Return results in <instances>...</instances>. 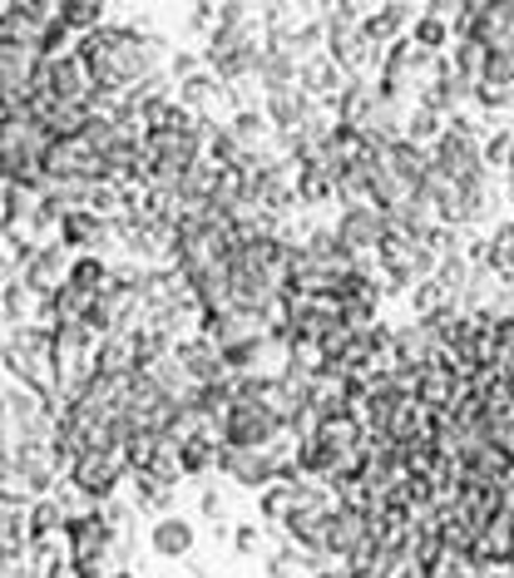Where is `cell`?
<instances>
[{
  "instance_id": "cb8c5ba5",
  "label": "cell",
  "mask_w": 514,
  "mask_h": 578,
  "mask_svg": "<svg viewBox=\"0 0 514 578\" xmlns=\"http://www.w3.org/2000/svg\"><path fill=\"white\" fill-rule=\"evenodd\" d=\"M60 25L69 35H90L104 25V0H60Z\"/></svg>"
},
{
  "instance_id": "836d02e7",
  "label": "cell",
  "mask_w": 514,
  "mask_h": 578,
  "mask_svg": "<svg viewBox=\"0 0 514 578\" xmlns=\"http://www.w3.org/2000/svg\"><path fill=\"white\" fill-rule=\"evenodd\" d=\"M233 549H237V554H243V558H253L257 549H262V529H257L253 519H243V524H237V529H233Z\"/></svg>"
},
{
  "instance_id": "484cf974",
  "label": "cell",
  "mask_w": 514,
  "mask_h": 578,
  "mask_svg": "<svg viewBox=\"0 0 514 578\" xmlns=\"http://www.w3.org/2000/svg\"><path fill=\"white\" fill-rule=\"evenodd\" d=\"M450 65H455L465 79H475V85H480V79H485V65H490V50H485V40H475V35H465V30H460Z\"/></svg>"
},
{
  "instance_id": "8992f818",
  "label": "cell",
  "mask_w": 514,
  "mask_h": 578,
  "mask_svg": "<svg viewBox=\"0 0 514 578\" xmlns=\"http://www.w3.org/2000/svg\"><path fill=\"white\" fill-rule=\"evenodd\" d=\"M332 233H336V243L347 247L351 257H361V253H376L381 233H386V213H381L371 198L342 203V213H336V222H332Z\"/></svg>"
},
{
  "instance_id": "f1b7e54d",
  "label": "cell",
  "mask_w": 514,
  "mask_h": 578,
  "mask_svg": "<svg viewBox=\"0 0 514 578\" xmlns=\"http://www.w3.org/2000/svg\"><path fill=\"white\" fill-rule=\"evenodd\" d=\"M450 30H455V25L450 21H440V15H415V30H411V40L415 44H425V50H446L450 44Z\"/></svg>"
},
{
  "instance_id": "b9f144b4",
  "label": "cell",
  "mask_w": 514,
  "mask_h": 578,
  "mask_svg": "<svg viewBox=\"0 0 514 578\" xmlns=\"http://www.w3.org/2000/svg\"><path fill=\"white\" fill-rule=\"evenodd\" d=\"M504 168H510V174H514V149H510V164H504Z\"/></svg>"
},
{
  "instance_id": "1f68e13d",
  "label": "cell",
  "mask_w": 514,
  "mask_h": 578,
  "mask_svg": "<svg viewBox=\"0 0 514 578\" xmlns=\"http://www.w3.org/2000/svg\"><path fill=\"white\" fill-rule=\"evenodd\" d=\"M490 445L514 465V411H504V415H494V421H490Z\"/></svg>"
},
{
  "instance_id": "d4e9b609",
  "label": "cell",
  "mask_w": 514,
  "mask_h": 578,
  "mask_svg": "<svg viewBox=\"0 0 514 578\" xmlns=\"http://www.w3.org/2000/svg\"><path fill=\"white\" fill-rule=\"evenodd\" d=\"M69 282L85 292H104V282H110L104 253H69Z\"/></svg>"
},
{
  "instance_id": "5b68a950",
  "label": "cell",
  "mask_w": 514,
  "mask_h": 578,
  "mask_svg": "<svg viewBox=\"0 0 514 578\" xmlns=\"http://www.w3.org/2000/svg\"><path fill=\"white\" fill-rule=\"evenodd\" d=\"M90 69L79 60V50H60V55H46V69H40V94L55 104H90Z\"/></svg>"
},
{
  "instance_id": "74e56055",
  "label": "cell",
  "mask_w": 514,
  "mask_h": 578,
  "mask_svg": "<svg viewBox=\"0 0 514 578\" xmlns=\"http://www.w3.org/2000/svg\"><path fill=\"white\" fill-rule=\"evenodd\" d=\"M504 203L514 208V174H510V168H504Z\"/></svg>"
},
{
  "instance_id": "8d00e7d4",
  "label": "cell",
  "mask_w": 514,
  "mask_h": 578,
  "mask_svg": "<svg viewBox=\"0 0 514 578\" xmlns=\"http://www.w3.org/2000/svg\"><path fill=\"white\" fill-rule=\"evenodd\" d=\"M198 510H203V519L218 524V514H223V494H218V489H203V494H198Z\"/></svg>"
},
{
  "instance_id": "2e32d148",
  "label": "cell",
  "mask_w": 514,
  "mask_h": 578,
  "mask_svg": "<svg viewBox=\"0 0 514 578\" xmlns=\"http://www.w3.org/2000/svg\"><path fill=\"white\" fill-rule=\"evenodd\" d=\"M218 455H223V435H218V431L183 435V440H179L183 479H203V475H213V470H218Z\"/></svg>"
},
{
  "instance_id": "3957f363",
  "label": "cell",
  "mask_w": 514,
  "mask_h": 578,
  "mask_svg": "<svg viewBox=\"0 0 514 578\" xmlns=\"http://www.w3.org/2000/svg\"><path fill=\"white\" fill-rule=\"evenodd\" d=\"M65 479L75 485L79 500L104 504L119 494V479H129V465H124L119 450H85V455H75V465L65 470Z\"/></svg>"
},
{
  "instance_id": "9a60e30c",
  "label": "cell",
  "mask_w": 514,
  "mask_h": 578,
  "mask_svg": "<svg viewBox=\"0 0 514 578\" xmlns=\"http://www.w3.org/2000/svg\"><path fill=\"white\" fill-rule=\"evenodd\" d=\"M193 544H198V529H193V519H183V514H158L154 529H149V549H154L158 558H189Z\"/></svg>"
},
{
  "instance_id": "ffe728a7",
  "label": "cell",
  "mask_w": 514,
  "mask_h": 578,
  "mask_svg": "<svg viewBox=\"0 0 514 578\" xmlns=\"http://www.w3.org/2000/svg\"><path fill=\"white\" fill-rule=\"evenodd\" d=\"M129 479H134V504L139 510H149V514H168L174 510V479H164V475H154L149 465H139V470H129Z\"/></svg>"
},
{
  "instance_id": "7bdbcfd3",
  "label": "cell",
  "mask_w": 514,
  "mask_h": 578,
  "mask_svg": "<svg viewBox=\"0 0 514 578\" xmlns=\"http://www.w3.org/2000/svg\"><path fill=\"white\" fill-rule=\"evenodd\" d=\"M455 578H485V574H455Z\"/></svg>"
},
{
  "instance_id": "4316f807",
  "label": "cell",
  "mask_w": 514,
  "mask_h": 578,
  "mask_svg": "<svg viewBox=\"0 0 514 578\" xmlns=\"http://www.w3.org/2000/svg\"><path fill=\"white\" fill-rule=\"evenodd\" d=\"M490 267H494V272H504V278H514V218L510 222H494V233H490Z\"/></svg>"
},
{
  "instance_id": "ac0fdd59",
  "label": "cell",
  "mask_w": 514,
  "mask_h": 578,
  "mask_svg": "<svg viewBox=\"0 0 514 578\" xmlns=\"http://www.w3.org/2000/svg\"><path fill=\"white\" fill-rule=\"evenodd\" d=\"M342 75H347V69L336 65L326 50H317L312 60H303V65H297V79H303V89L312 94V100H326V104L342 94Z\"/></svg>"
},
{
  "instance_id": "4fadbf2b",
  "label": "cell",
  "mask_w": 514,
  "mask_h": 578,
  "mask_svg": "<svg viewBox=\"0 0 514 578\" xmlns=\"http://www.w3.org/2000/svg\"><path fill=\"white\" fill-rule=\"evenodd\" d=\"M94 371H104V376H134V371H139L134 326H119V332H110V336L94 342Z\"/></svg>"
},
{
  "instance_id": "ee69618b",
  "label": "cell",
  "mask_w": 514,
  "mask_h": 578,
  "mask_svg": "<svg viewBox=\"0 0 514 578\" xmlns=\"http://www.w3.org/2000/svg\"><path fill=\"white\" fill-rule=\"evenodd\" d=\"M5 549H11V544H5V539H0V554H5Z\"/></svg>"
},
{
  "instance_id": "ab89813d",
  "label": "cell",
  "mask_w": 514,
  "mask_h": 578,
  "mask_svg": "<svg viewBox=\"0 0 514 578\" xmlns=\"http://www.w3.org/2000/svg\"><path fill=\"white\" fill-rule=\"evenodd\" d=\"M104 578H134V574H129V568H110V574H104Z\"/></svg>"
},
{
  "instance_id": "277c9868",
  "label": "cell",
  "mask_w": 514,
  "mask_h": 578,
  "mask_svg": "<svg viewBox=\"0 0 514 578\" xmlns=\"http://www.w3.org/2000/svg\"><path fill=\"white\" fill-rule=\"evenodd\" d=\"M218 425H223V445H272L287 435V421L257 400H233Z\"/></svg>"
},
{
  "instance_id": "5bb4252c",
  "label": "cell",
  "mask_w": 514,
  "mask_h": 578,
  "mask_svg": "<svg viewBox=\"0 0 514 578\" xmlns=\"http://www.w3.org/2000/svg\"><path fill=\"white\" fill-rule=\"evenodd\" d=\"M303 494H307V475H282V479H272L268 489H257V514H262L272 529H282V524L292 519V510L303 504Z\"/></svg>"
},
{
  "instance_id": "f546056e",
  "label": "cell",
  "mask_w": 514,
  "mask_h": 578,
  "mask_svg": "<svg viewBox=\"0 0 514 578\" xmlns=\"http://www.w3.org/2000/svg\"><path fill=\"white\" fill-rule=\"evenodd\" d=\"M480 149H485V164L504 174V164H510V149H514V129H494L490 139H480Z\"/></svg>"
},
{
  "instance_id": "83f0119b",
  "label": "cell",
  "mask_w": 514,
  "mask_h": 578,
  "mask_svg": "<svg viewBox=\"0 0 514 578\" xmlns=\"http://www.w3.org/2000/svg\"><path fill=\"white\" fill-rule=\"evenodd\" d=\"M406 297H411L415 317H431V311H440V307H446V301H450V292L440 287V278H436V272H431V278H421L411 292H406Z\"/></svg>"
},
{
  "instance_id": "8fae6325",
  "label": "cell",
  "mask_w": 514,
  "mask_h": 578,
  "mask_svg": "<svg viewBox=\"0 0 514 578\" xmlns=\"http://www.w3.org/2000/svg\"><path fill=\"white\" fill-rule=\"evenodd\" d=\"M262 110H268L272 129L287 133V129H297V124H303L307 114L317 110V100L303 89V79H282V85H268V89H262Z\"/></svg>"
},
{
  "instance_id": "30bf717a",
  "label": "cell",
  "mask_w": 514,
  "mask_h": 578,
  "mask_svg": "<svg viewBox=\"0 0 514 578\" xmlns=\"http://www.w3.org/2000/svg\"><path fill=\"white\" fill-rule=\"evenodd\" d=\"M174 356H179V367L189 371L193 386H213V381H223V376H228L223 346L213 342V336H203V332L179 336V342H174Z\"/></svg>"
},
{
  "instance_id": "d590c367",
  "label": "cell",
  "mask_w": 514,
  "mask_h": 578,
  "mask_svg": "<svg viewBox=\"0 0 514 578\" xmlns=\"http://www.w3.org/2000/svg\"><path fill=\"white\" fill-rule=\"evenodd\" d=\"M193 69H203V55H189V50H179V55L168 60V75H174V79L193 75Z\"/></svg>"
},
{
  "instance_id": "7c38bea8",
  "label": "cell",
  "mask_w": 514,
  "mask_h": 578,
  "mask_svg": "<svg viewBox=\"0 0 514 578\" xmlns=\"http://www.w3.org/2000/svg\"><path fill=\"white\" fill-rule=\"evenodd\" d=\"M21 278L30 282L40 297H50V292L69 278V247L60 243V237H55V243H35L30 257L21 262Z\"/></svg>"
},
{
  "instance_id": "4dcf8cb0",
  "label": "cell",
  "mask_w": 514,
  "mask_h": 578,
  "mask_svg": "<svg viewBox=\"0 0 514 578\" xmlns=\"http://www.w3.org/2000/svg\"><path fill=\"white\" fill-rule=\"evenodd\" d=\"M15 15H25V21H35V25H50V21H60V0H5Z\"/></svg>"
},
{
  "instance_id": "60d3db41",
  "label": "cell",
  "mask_w": 514,
  "mask_h": 578,
  "mask_svg": "<svg viewBox=\"0 0 514 578\" xmlns=\"http://www.w3.org/2000/svg\"><path fill=\"white\" fill-rule=\"evenodd\" d=\"M0 342H5V317H0Z\"/></svg>"
},
{
  "instance_id": "603a6c76",
  "label": "cell",
  "mask_w": 514,
  "mask_h": 578,
  "mask_svg": "<svg viewBox=\"0 0 514 578\" xmlns=\"http://www.w3.org/2000/svg\"><path fill=\"white\" fill-rule=\"evenodd\" d=\"M440 129H446V114L436 110V104H425V100H415L411 110H406V139H415V144H436L440 139Z\"/></svg>"
},
{
  "instance_id": "52a82bcc",
  "label": "cell",
  "mask_w": 514,
  "mask_h": 578,
  "mask_svg": "<svg viewBox=\"0 0 514 578\" xmlns=\"http://www.w3.org/2000/svg\"><path fill=\"white\" fill-rule=\"evenodd\" d=\"M55 237L69 247V253H110L119 243V222L114 218H100L94 208H69L60 218Z\"/></svg>"
},
{
  "instance_id": "d6986e66",
  "label": "cell",
  "mask_w": 514,
  "mask_h": 578,
  "mask_svg": "<svg viewBox=\"0 0 514 578\" xmlns=\"http://www.w3.org/2000/svg\"><path fill=\"white\" fill-rule=\"evenodd\" d=\"M174 94H179V104H189L193 114H208L213 104H218V94H228V85L213 75L208 65H203V69H193V75H183Z\"/></svg>"
},
{
  "instance_id": "e0dca14e",
  "label": "cell",
  "mask_w": 514,
  "mask_h": 578,
  "mask_svg": "<svg viewBox=\"0 0 514 578\" xmlns=\"http://www.w3.org/2000/svg\"><path fill=\"white\" fill-rule=\"evenodd\" d=\"M396 356H401V367L421 371L425 361H436V356H440V336L431 332L421 317H415V322L396 326Z\"/></svg>"
},
{
  "instance_id": "7402d4cb",
  "label": "cell",
  "mask_w": 514,
  "mask_h": 578,
  "mask_svg": "<svg viewBox=\"0 0 514 578\" xmlns=\"http://www.w3.org/2000/svg\"><path fill=\"white\" fill-rule=\"evenodd\" d=\"M406 21H411V11H406V0H386L381 11H371L367 21H361V30H367L371 40H376L381 50H386V44H391L396 35L406 30Z\"/></svg>"
},
{
  "instance_id": "ba28073f",
  "label": "cell",
  "mask_w": 514,
  "mask_h": 578,
  "mask_svg": "<svg viewBox=\"0 0 514 578\" xmlns=\"http://www.w3.org/2000/svg\"><path fill=\"white\" fill-rule=\"evenodd\" d=\"M371 539V514L357 510V504H332V514H326V534H322V554L332 558V564H347L351 554H357L361 544Z\"/></svg>"
},
{
  "instance_id": "e575fe53",
  "label": "cell",
  "mask_w": 514,
  "mask_h": 578,
  "mask_svg": "<svg viewBox=\"0 0 514 578\" xmlns=\"http://www.w3.org/2000/svg\"><path fill=\"white\" fill-rule=\"evenodd\" d=\"M297 568H303V564H297V549H282V554H272L268 558V578H297Z\"/></svg>"
},
{
  "instance_id": "7a4b0ae2",
  "label": "cell",
  "mask_w": 514,
  "mask_h": 578,
  "mask_svg": "<svg viewBox=\"0 0 514 578\" xmlns=\"http://www.w3.org/2000/svg\"><path fill=\"white\" fill-rule=\"evenodd\" d=\"M0 371H5V381H21L40 400H50V411L65 396V381H60V367H55V342H50L46 322H21L5 332V342H0Z\"/></svg>"
},
{
  "instance_id": "44dd1931",
  "label": "cell",
  "mask_w": 514,
  "mask_h": 578,
  "mask_svg": "<svg viewBox=\"0 0 514 578\" xmlns=\"http://www.w3.org/2000/svg\"><path fill=\"white\" fill-rule=\"evenodd\" d=\"M228 133H233L237 144H243V149H247V154H253V149H262V144H272V133H278V129H272V119H268V110H247V104H243V110H237V114H233V119H228Z\"/></svg>"
},
{
  "instance_id": "9c48e42d",
  "label": "cell",
  "mask_w": 514,
  "mask_h": 578,
  "mask_svg": "<svg viewBox=\"0 0 514 578\" xmlns=\"http://www.w3.org/2000/svg\"><path fill=\"white\" fill-rule=\"evenodd\" d=\"M104 154L90 144V133H60L50 139V154H46V178H100Z\"/></svg>"
},
{
  "instance_id": "6da1fadb",
  "label": "cell",
  "mask_w": 514,
  "mask_h": 578,
  "mask_svg": "<svg viewBox=\"0 0 514 578\" xmlns=\"http://www.w3.org/2000/svg\"><path fill=\"white\" fill-rule=\"evenodd\" d=\"M75 50L85 60V69H90L94 89H110V94H124L144 75L164 69V40L134 30V25H100V30L79 35Z\"/></svg>"
},
{
  "instance_id": "f35d334b",
  "label": "cell",
  "mask_w": 514,
  "mask_h": 578,
  "mask_svg": "<svg viewBox=\"0 0 514 578\" xmlns=\"http://www.w3.org/2000/svg\"><path fill=\"white\" fill-rule=\"evenodd\" d=\"M11 253V237H5V228H0V257Z\"/></svg>"
},
{
  "instance_id": "d6a6232c",
  "label": "cell",
  "mask_w": 514,
  "mask_h": 578,
  "mask_svg": "<svg viewBox=\"0 0 514 578\" xmlns=\"http://www.w3.org/2000/svg\"><path fill=\"white\" fill-rule=\"evenodd\" d=\"M470 5H475V0H425V11L440 15V21H450L455 30L470 21Z\"/></svg>"
}]
</instances>
